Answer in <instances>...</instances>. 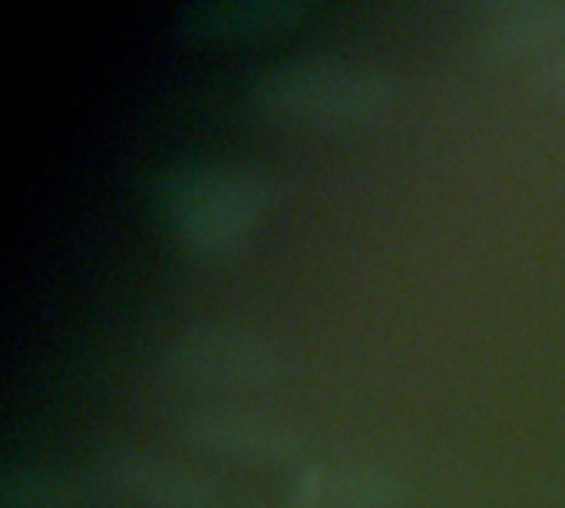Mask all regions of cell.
<instances>
[{
  "label": "cell",
  "instance_id": "ba28073f",
  "mask_svg": "<svg viewBox=\"0 0 565 508\" xmlns=\"http://www.w3.org/2000/svg\"><path fill=\"white\" fill-rule=\"evenodd\" d=\"M301 10L298 0H202L182 10V23L195 33H245L295 20Z\"/></svg>",
  "mask_w": 565,
  "mask_h": 508
},
{
  "label": "cell",
  "instance_id": "6da1fadb",
  "mask_svg": "<svg viewBox=\"0 0 565 508\" xmlns=\"http://www.w3.org/2000/svg\"><path fill=\"white\" fill-rule=\"evenodd\" d=\"M166 228L192 255L235 251L268 212V179L242 162H182L152 185Z\"/></svg>",
  "mask_w": 565,
  "mask_h": 508
},
{
  "label": "cell",
  "instance_id": "30bf717a",
  "mask_svg": "<svg viewBox=\"0 0 565 508\" xmlns=\"http://www.w3.org/2000/svg\"><path fill=\"white\" fill-rule=\"evenodd\" d=\"M536 76L546 89H556L563 93L565 89V43H559L556 50L543 53L540 66H536Z\"/></svg>",
  "mask_w": 565,
  "mask_h": 508
},
{
  "label": "cell",
  "instance_id": "8992f818",
  "mask_svg": "<svg viewBox=\"0 0 565 508\" xmlns=\"http://www.w3.org/2000/svg\"><path fill=\"white\" fill-rule=\"evenodd\" d=\"M477 36L500 56L550 53L565 40V0H500L480 10Z\"/></svg>",
  "mask_w": 565,
  "mask_h": 508
},
{
  "label": "cell",
  "instance_id": "277c9868",
  "mask_svg": "<svg viewBox=\"0 0 565 508\" xmlns=\"http://www.w3.org/2000/svg\"><path fill=\"white\" fill-rule=\"evenodd\" d=\"M96 469L116 496L146 508H215L222 502L209 476L136 446L103 450Z\"/></svg>",
  "mask_w": 565,
  "mask_h": 508
},
{
  "label": "cell",
  "instance_id": "52a82bcc",
  "mask_svg": "<svg viewBox=\"0 0 565 508\" xmlns=\"http://www.w3.org/2000/svg\"><path fill=\"white\" fill-rule=\"evenodd\" d=\"M401 483L381 466H338V469H305L291 486L295 508H394L401 502Z\"/></svg>",
  "mask_w": 565,
  "mask_h": 508
},
{
  "label": "cell",
  "instance_id": "3957f363",
  "mask_svg": "<svg viewBox=\"0 0 565 508\" xmlns=\"http://www.w3.org/2000/svg\"><path fill=\"white\" fill-rule=\"evenodd\" d=\"M159 367L169 380L185 387H265L288 374V350L262 331L209 324L172 337L159 354Z\"/></svg>",
  "mask_w": 565,
  "mask_h": 508
},
{
  "label": "cell",
  "instance_id": "9c48e42d",
  "mask_svg": "<svg viewBox=\"0 0 565 508\" xmlns=\"http://www.w3.org/2000/svg\"><path fill=\"white\" fill-rule=\"evenodd\" d=\"M79 486L46 469H10L0 486L3 508H63L76 502Z\"/></svg>",
  "mask_w": 565,
  "mask_h": 508
},
{
  "label": "cell",
  "instance_id": "7a4b0ae2",
  "mask_svg": "<svg viewBox=\"0 0 565 508\" xmlns=\"http://www.w3.org/2000/svg\"><path fill=\"white\" fill-rule=\"evenodd\" d=\"M394 79L374 66L338 56H291L252 79V106L285 126L341 129L384 116L394 106Z\"/></svg>",
  "mask_w": 565,
  "mask_h": 508
},
{
  "label": "cell",
  "instance_id": "5b68a950",
  "mask_svg": "<svg viewBox=\"0 0 565 508\" xmlns=\"http://www.w3.org/2000/svg\"><path fill=\"white\" fill-rule=\"evenodd\" d=\"M179 433L189 446L248 463H285L301 450V433L278 417L235 407H209L179 420Z\"/></svg>",
  "mask_w": 565,
  "mask_h": 508
}]
</instances>
